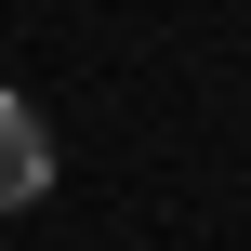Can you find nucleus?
Returning a JSON list of instances; mask_svg holds the SVG:
<instances>
[{
    "mask_svg": "<svg viewBox=\"0 0 251 251\" xmlns=\"http://www.w3.org/2000/svg\"><path fill=\"white\" fill-rule=\"evenodd\" d=\"M40 199H53V132L26 93H0V212H40Z\"/></svg>",
    "mask_w": 251,
    "mask_h": 251,
    "instance_id": "f257e3e1",
    "label": "nucleus"
}]
</instances>
